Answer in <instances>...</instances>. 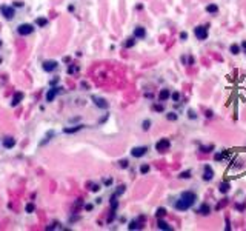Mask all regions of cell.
Here are the masks:
<instances>
[{
	"label": "cell",
	"mask_w": 246,
	"mask_h": 231,
	"mask_svg": "<svg viewBox=\"0 0 246 231\" xmlns=\"http://www.w3.org/2000/svg\"><path fill=\"white\" fill-rule=\"evenodd\" d=\"M195 202H197V194L194 191H185V193H181L180 197L176 200L174 207L178 211H186L192 207Z\"/></svg>",
	"instance_id": "1"
},
{
	"label": "cell",
	"mask_w": 246,
	"mask_h": 231,
	"mask_svg": "<svg viewBox=\"0 0 246 231\" xmlns=\"http://www.w3.org/2000/svg\"><path fill=\"white\" fill-rule=\"evenodd\" d=\"M208 28H209V25H198L194 28V35L198 39V40H206L208 39Z\"/></svg>",
	"instance_id": "2"
},
{
	"label": "cell",
	"mask_w": 246,
	"mask_h": 231,
	"mask_svg": "<svg viewBox=\"0 0 246 231\" xmlns=\"http://www.w3.org/2000/svg\"><path fill=\"white\" fill-rule=\"evenodd\" d=\"M0 13H2V15L5 17V19H8V20H12L14 15H15L14 8L12 6H8V5H3L2 8H0Z\"/></svg>",
	"instance_id": "3"
},
{
	"label": "cell",
	"mask_w": 246,
	"mask_h": 231,
	"mask_svg": "<svg viewBox=\"0 0 246 231\" xmlns=\"http://www.w3.org/2000/svg\"><path fill=\"white\" fill-rule=\"evenodd\" d=\"M32 31H34V26L31 23H22L17 28V32L20 35H29V34H32Z\"/></svg>",
	"instance_id": "4"
},
{
	"label": "cell",
	"mask_w": 246,
	"mask_h": 231,
	"mask_svg": "<svg viewBox=\"0 0 246 231\" xmlns=\"http://www.w3.org/2000/svg\"><path fill=\"white\" fill-rule=\"evenodd\" d=\"M171 146V142L168 139H160L157 143H156V149L159 151V153H165V151H168Z\"/></svg>",
	"instance_id": "5"
},
{
	"label": "cell",
	"mask_w": 246,
	"mask_h": 231,
	"mask_svg": "<svg viewBox=\"0 0 246 231\" xmlns=\"http://www.w3.org/2000/svg\"><path fill=\"white\" fill-rule=\"evenodd\" d=\"M202 179L205 182H209V180L214 179V170H212L211 165H205L203 166V176H202Z\"/></svg>",
	"instance_id": "6"
},
{
	"label": "cell",
	"mask_w": 246,
	"mask_h": 231,
	"mask_svg": "<svg viewBox=\"0 0 246 231\" xmlns=\"http://www.w3.org/2000/svg\"><path fill=\"white\" fill-rule=\"evenodd\" d=\"M146 153H148V148L146 146H135V148L131 149V156L132 157H137V159L143 157Z\"/></svg>",
	"instance_id": "7"
},
{
	"label": "cell",
	"mask_w": 246,
	"mask_h": 231,
	"mask_svg": "<svg viewBox=\"0 0 246 231\" xmlns=\"http://www.w3.org/2000/svg\"><path fill=\"white\" fill-rule=\"evenodd\" d=\"M59 66V63L56 60H46V62H43V71L45 73H52L54 69H56Z\"/></svg>",
	"instance_id": "8"
},
{
	"label": "cell",
	"mask_w": 246,
	"mask_h": 231,
	"mask_svg": "<svg viewBox=\"0 0 246 231\" xmlns=\"http://www.w3.org/2000/svg\"><path fill=\"white\" fill-rule=\"evenodd\" d=\"M211 211H212V208H211V205H209V203H202V205H200L198 208H197V213L200 216H209L211 214Z\"/></svg>",
	"instance_id": "9"
},
{
	"label": "cell",
	"mask_w": 246,
	"mask_h": 231,
	"mask_svg": "<svg viewBox=\"0 0 246 231\" xmlns=\"http://www.w3.org/2000/svg\"><path fill=\"white\" fill-rule=\"evenodd\" d=\"M93 102L98 106V108H102V110H105V108H108V102L103 99V97H97V96H93Z\"/></svg>",
	"instance_id": "10"
},
{
	"label": "cell",
	"mask_w": 246,
	"mask_h": 231,
	"mask_svg": "<svg viewBox=\"0 0 246 231\" xmlns=\"http://www.w3.org/2000/svg\"><path fill=\"white\" fill-rule=\"evenodd\" d=\"M228 156H229V151H217V153H214V160L215 162H222Z\"/></svg>",
	"instance_id": "11"
},
{
	"label": "cell",
	"mask_w": 246,
	"mask_h": 231,
	"mask_svg": "<svg viewBox=\"0 0 246 231\" xmlns=\"http://www.w3.org/2000/svg\"><path fill=\"white\" fill-rule=\"evenodd\" d=\"M134 37L135 39H145L146 37V29H145L143 26H137V28L134 29Z\"/></svg>",
	"instance_id": "12"
},
{
	"label": "cell",
	"mask_w": 246,
	"mask_h": 231,
	"mask_svg": "<svg viewBox=\"0 0 246 231\" xmlns=\"http://www.w3.org/2000/svg\"><path fill=\"white\" fill-rule=\"evenodd\" d=\"M229 190H231V183L228 182V180H223V182L218 183V191H220L222 194H226Z\"/></svg>",
	"instance_id": "13"
},
{
	"label": "cell",
	"mask_w": 246,
	"mask_h": 231,
	"mask_svg": "<svg viewBox=\"0 0 246 231\" xmlns=\"http://www.w3.org/2000/svg\"><path fill=\"white\" fill-rule=\"evenodd\" d=\"M57 94H59V88H51V90L46 93V102H52L56 99Z\"/></svg>",
	"instance_id": "14"
},
{
	"label": "cell",
	"mask_w": 246,
	"mask_h": 231,
	"mask_svg": "<svg viewBox=\"0 0 246 231\" xmlns=\"http://www.w3.org/2000/svg\"><path fill=\"white\" fill-rule=\"evenodd\" d=\"M171 97V91L169 90H160V93H159V99H160V102H165V100H168Z\"/></svg>",
	"instance_id": "15"
},
{
	"label": "cell",
	"mask_w": 246,
	"mask_h": 231,
	"mask_svg": "<svg viewBox=\"0 0 246 231\" xmlns=\"http://www.w3.org/2000/svg\"><path fill=\"white\" fill-rule=\"evenodd\" d=\"M157 228L159 230H165V231H171L172 230V227L169 225V224H166L163 219H159V222H157Z\"/></svg>",
	"instance_id": "16"
},
{
	"label": "cell",
	"mask_w": 246,
	"mask_h": 231,
	"mask_svg": "<svg viewBox=\"0 0 246 231\" xmlns=\"http://www.w3.org/2000/svg\"><path fill=\"white\" fill-rule=\"evenodd\" d=\"M214 149H215L214 143H209V145H202V146H200V151H202V153H205V154L214 153Z\"/></svg>",
	"instance_id": "17"
},
{
	"label": "cell",
	"mask_w": 246,
	"mask_h": 231,
	"mask_svg": "<svg viewBox=\"0 0 246 231\" xmlns=\"http://www.w3.org/2000/svg\"><path fill=\"white\" fill-rule=\"evenodd\" d=\"M15 145V139L14 137H5L3 139V146L5 148H14Z\"/></svg>",
	"instance_id": "18"
},
{
	"label": "cell",
	"mask_w": 246,
	"mask_h": 231,
	"mask_svg": "<svg viewBox=\"0 0 246 231\" xmlns=\"http://www.w3.org/2000/svg\"><path fill=\"white\" fill-rule=\"evenodd\" d=\"M142 219H145V217H140L139 220H132L131 224L128 225V228H129V230H140V228L143 227V225L140 224V220H142Z\"/></svg>",
	"instance_id": "19"
},
{
	"label": "cell",
	"mask_w": 246,
	"mask_h": 231,
	"mask_svg": "<svg viewBox=\"0 0 246 231\" xmlns=\"http://www.w3.org/2000/svg\"><path fill=\"white\" fill-rule=\"evenodd\" d=\"M205 10H206L208 14H217V13H218V6H217L215 3H209V5L205 8Z\"/></svg>",
	"instance_id": "20"
},
{
	"label": "cell",
	"mask_w": 246,
	"mask_h": 231,
	"mask_svg": "<svg viewBox=\"0 0 246 231\" xmlns=\"http://www.w3.org/2000/svg\"><path fill=\"white\" fill-rule=\"evenodd\" d=\"M22 99H23V93H15V94H14V99H12V102H11V105H12V106H17V105L20 103Z\"/></svg>",
	"instance_id": "21"
},
{
	"label": "cell",
	"mask_w": 246,
	"mask_h": 231,
	"mask_svg": "<svg viewBox=\"0 0 246 231\" xmlns=\"http://www.w3.org/2000/svg\"><path fill=\"white\" fill-rule=\"evenodd\" d=\"M229 51H231V54H232V56H237V54H240V52H242L240 45H237V43H232V45L229 46Z\"/></svg>",
	"instance_id": "22"
},
{
	"label": "cell",
	"mask_w": 246,
	"mask_h": 231,
	"mask_svg": "<svg viewBox=\"0 0 246 231\" xmlns=\"http://www.w3.org/2000/svg\"><path fill=\"white\" fill-rule=\"evenodd\" d=\"M35 23H37V26H40V28H45V26L48 25V20L45 19V17H39V19L35 20Z\"/></svg>",
	"instance_id": "23"
},
{
	"label": "cell",
	"mask_w": 246,
	"mask_h": 231,
	"mask_svg": "<svg viewBox=\"0 0 246 231\" xmlns=\"http://www.w3.org/2000/svg\"><path fill=\"white\" fill-rule=\"evenodd\" d=\"M82 128H83L82 125H76V127H72V128H65L63 131H65L66 134H71V132H77V131H79V129H82Z\"/></svg>",
	"instance_id": "24"
},
{
	"label": "cell",
	"mask_w": 246,
	"mask_h": 231,
	"mask_svg": "<svg viewBox=\"0 0 246 231\" xmlns=\"http://www.w3.org/2000/svg\"><path fill=\"white\" fill-rule=\"evenodd\" d=\"M191 174H192V171H191V170H186V171H181V173L178 174V177H180V179H189Z\"/></svg>",
	"instance_id": "25"
},
{
	"label": "cell",
	"mask_w": 246,
	"mask_h": 231,
	"mask_svg": "<svg viewBox=\"0 0 246 231\" xmlns=\"http://www.w3.org/2000/svg\"><path fill=\"white\" fill-rule=\"evenodd\" d=\"M152 110L157 111V113H163V111H165V106H163L162 103H154L152 105Z\"/></svg>",
	"instance_id": "26"
},
{
	"label": "cell",
	"mask_w": 246,
	"mask_h": 231,
	"mask_svg": "<svg viewBox=\"0 0 246 231\" xmlns=\"http://www.w3.org/2000/svg\"><path fill=\"white\" fill-rule=\"evenodd\" d=\"M156 216H157V219L165 217V216H166V210H165V208H159V210L156 211Z\"/></svg>",
	"instance_id": "27"
},
{
	"label": "cell",
	"mask_w": 246,
	"mask_h": 231,
	"mask_svg": "<svg viewBox=\"0 0 246 231\" xmlns=\"http://www.w3.org/2000/svg\"><path fill=\"white\" fill-rule=\"evenodd\" d=\"M134 45H135V37H129L128 40L125 42V46L126 48H132Z\"/></svg>",
	"instance_id": "28"
},
{
	"label": "cell",
	"mask_w": 246,
	"mask_h": 231,
	"mask_svg": "<svg viewBox=\"0 0 246 231\" xmlns=\"http://www.w3.org/2000/svg\"><path fill=\"white\" fill-rule=\"evenodd\" d=\"M166 119H168V120H171V122H174V120H177V119H178V116H177L176 113H172V111H171V113H168V114H166Z\"/></svg>",
	"instance_id": "29"
},
{
	"label": "cell",
	"mask_w": 246,
	"mask_h": 231,
	"mask_svg": "<svg viewBox=\"0 0 246 231\" xmlns=\"http://www.w3.org/2000/svg\"><path fill=\"white\" fill-rule=\"evenodd\" d=\"M225 225H226V227H225L226 231H231V230H232V228H231V219H229V216L225 217Z\"/></svg>",
	"instance_id": "30"
},
{
	"label": "cell",
	"mask_w": 246,
	"mask_h": 231,
	"mask_svg": "<svg viewBox=\"0 0 246 231\" xmlns=\"http://www.w3.org/2000/svg\"><path fill=\"white\" fill-rule=\"evenodd\" d=\"M52 136H54V131H49V132H48V134H46V137H45V139H43V140L40 142V146H42V145H45V143H46V142L49 140V137H52Z\"/></svg>",
	"instance_id": "31"
},
{
	"label": "cell",
	"mask_w": 246,
	"mask_h": 231,
	"mask_svg": "<svg viewBox=\"0 0 246 231\" xmlns=\"http://www.w3.org/2000/svg\"><path fill=\"white\" fill-rule=\"evenodd\" d=\"M88 186H89V190L94 191V193H97L100 190V185H97V183H88Z\"/></svg>",
	"instance_id": "32"
},
{
	"label": "cell",
	"mask_w": 246,
	"mask_h": 231,
	"mask_svg": "<svg viewBox=\"0 0 246 231\" xmlns=\"http://www.w3.org/2000/svg\"><path fill=\"white\" fill-rule=\"evenodd\" d=\"M188 117H189L191 120H195V119H197L195 111H194V110H188Z\"/></svg>",
	"instance_id": "33"
},
{
	"label": "cell",
	"mask_w": 246,
	"mask_h": 231,
	"mask_svg": "<svg viewBox=\"0 0 246 231\" xmlns=\"http://www.w3.org/2000/svg\"><path fill=\"white\" fill-rule=\"evenodd\" d=\"M149 127H151V120H148V119H146V120H143L142 128H143L145 131H148V129H149Z\"/></svg>",
	"instance_id": "34"
},
{
	"label": "cell",
	"mask_w": 246,
	"mask_h": 231,
	"mask_svg": "<svg viewBox=\"0 0 246 231\" xmlns=\"http://www.w3.org/2000/svg\"><path fill=\"white\" fill-rule=\"evenodd\" d=\"M140 173H142V174H148V173H149V165H146V163L142 165V166H140Z\"/></svg>",
	"instance_id": "35"
},
{
	"label": "cell",
	"mask_w": 246,
	"mask_h": 231,
	"mask_svg": "<svg viewBox=\"0 0 246 231\" xmlns=\"http://www.w3.org/2000/svg\"><path fill=\"white\" fill-rule=\"evenodd\" d=\"M226 203H228V199H223V202H218V203H217L215 210H217V211H218V210H222V208H223V207L226 205Z\"/></svg>",
	"instance_id": "36"
},
{
	"label": "cell",
	"mask_w": 246,
	"mask_h": 231,
	"mask_svg": "<svg viewBox=\"0 0 246 231\" xmlns=\"http://www.w3.org/2000/svg\"><path fill=\"white\" fill-rule=\"evenodd\" d=\"M171 99L174 100V102H178V100H180V94H178V93H172V94H171Z\"/></svg>",
	"instance_id": "37"
},
{
	"label": "cell",
	"mask_w": 246,
	"mask_h": 231,
	"mask_svg": "<svg viewBox=\"0 0 246 231\" xmlns=\"http://www.w3.org/2000/svg\"><path fill=\"white\" fill-rule=\"evenodd\" d=\"M34 210H35L34 203H28V205H26V213H32Z\"/></svg>",
	"instance_id": "38"
},
{
	"label": "cell",
	"mask_w": 246,
	"mask_h": 231,
	"mask_svg": "<svg viewBox=\"0 0 246 231\" xmlns=\"http://www.w3.org/2000/svg\"><path fill=\"white\" fill-rule=\"evenodd\" d=\"M235 208L239 210V211H245L246 205H245V203H235Z\"/></svg>",
	"instance_id": "39"
},
{
	"label": "cell",
	"mask_w": 246,
	"mask_h": 231,
	"mask_svg": "<svg viewBox=\"0 0 246 231\" xmlns=\"http://www.w3.org/2000/svg\"><path fill=\"white\" fill-rule=\"evenodd\" d=\"M205 116H206L208 119H212V117H214V113H212L211 110H206V111H205Z\"/></svg>",
	"instance_id": "40"
},
{
	"label": "cell",
	"mask_w": 246,
	"mask_h": 231,
	"mask_svg": "<svg viewBox=\"0 0 246 231\" xmlns=\"http://www.w3.org/2000/svg\"><path fill=\"white\" fill-rule=\"evenodd\" d=\"M240 49H242V52H245V54H246V40H243L240 43Z\"/></svg>",
	"instance_id": "41"
},
{
	"label": "cell",
	"mask_w": 246,
	"mask_h": 231,
	"mask_svg": "<svg viewBox=\"0 0 246 231\" xmlns=\"http://www.w3.org/2000/svg\"><path fill=\"white\" fill-rule=\"evenodd\" d=\"M118 163H120V166H122V168H128V160H120Z\"/></svg>",
	"instance_id": "42"
},
{
	"label": "cell",
	"mask_w": 246,
	"mask_h": 231,
	"mask_svg": "<svg viewBox=\"0 0 246 231\" xmlns=\"http://www.w3.org/2000/svg\"><path fill=\"white\" fill-rule=\"evenodd\" d=\"M180 39H181V40H186V39H188V34H186V32H180Z\"/></svg>",
	"instance_id": "43"
},
{
	"label": "cell",
	"mask_w": 246,
	"mask_h": 231,
	"mask_svg": "<svg viewBox=\"0 0 246 231\" xmlns=\"http://www.w3.org/2000/svg\"><path fill=\"white\" fill-rule=\"evenodd\" d=\"M14 6L15 8H22L23 6V2H14Z\"/></svg>",
	"instance_id": "44"
}]
</instances>
